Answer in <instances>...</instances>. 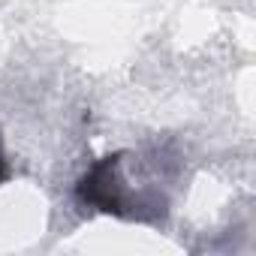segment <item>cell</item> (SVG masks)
Listing matches in <instances>:
<instances>
[{
    "label": "cell",
    "instance_id": "cell-1",
    "mask_svg": "<svg viewBox=\"0 0 256 256\" xmlns=\"http://www.w3.org/2000/svg\"><path fill=\"white\" fill-rule=\"evenodd\" d=\"M78 199L96 211L130 217V220H157L166 214V205L148 199L145 193L133 190V184L124 175V154H112L94 163L84 178L78 181Z\"/></svg>",
    "mask_w": 256,
    "mask_h": 256
},
{
    "label": "cell",
    "instance_id": "cell-2",
    "mask_svg": "<svg viewBox=\"0 0 256 256\" xmlns=\"http://www.w3.org/2000/svg\"><path fill=\"white\" fill-rule=\"evenodd\" d=\"M6 175H10V169H6V154H4V139H0V184L6 181Z\"/></svg>",
    "mask_w": 256,
    "mask_h": 256
}]
</instances>
